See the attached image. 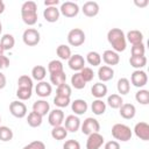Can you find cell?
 <instances>
[{"label": "cell", "mask_w": 149, "mask_h": 149, "mask_svg": "<svg viewBox=\"0 0 149 149\" xmlns=\"http://www.w3.org/2000/svg\"><path fill=\"white\" fill-rule=\"evenodd\" d=\"M107 41L112 45L113 50L115 52H121L126 50L127 47V41H126V35L123 30L120 28H112L107 33Z\"/></svg>", "instance_id": "6da1fadb"}, {"label": "cell", "mask_w": 149, "mask_h": 149, "mask_svg": "<svg viewBox=\"0 0 149 149\" xmlns=\"http://www.w3.org/2000/svg\"><path fill=\"white\" fill-rule=\"evenodd\" d=\"M22 21L28 26H34L37 22V5L35 1H26L21 6Z\"/></svg>", "instance_id": "7a4b0ae2"}, {"label": "cell", "mask_w": 149, "mask_h": 149, "mask_svg": "<svg viewBox=\"0 0 149 149\" xmlns=\"http://www.w3.org/2000/svg\"><path fill=\"white\" fill-rule=\"evenodd\" d=\"M132 129L125 123H115L112 127V136L121 142H127L132 139Z\"/></svg>", "instance_id": "3957f363"}, {"label": "cell", "mask_w": 149, "mask_h": 149, "mask_svg": "<svg viewBox=\"0 0 149 149\" xmlns=\"http://www.w3.org/2000/svg\"><path fill=\"white\" fill-rule=\"evenodd\" d=\"M22 40H23V43L26 45L34 47V45H37L40 43L41 35H40V33H38L37 29H35V28H27L23 31Z\"/></svg>", "instance_id": "277c9868"}, {"label": "cell", "mask_w": 149, "mask_h": 149, "mask_svg": "<svg viewBox=\"0 0 149 149\" xmlns=\"http://www.w3.org/2000/svg\"><path fill=\"white\" fill-rule=\"evenodd\" d=\"M68 42L72 47H79L85 42V33L80 28H73L68 34Z\"/></svg>", "instance_id": "5b68a950"}, {"label": "cell", "mask_w": 149, "mask_h": 149, "mask_svg": "<svg viewBox=\"0 0 149 149\" xmlns=\"http://www.w3.org/2000/svg\"><path fill=\"white\" fill-rule=\"evenodd\" d=\"M80 129H81V133L85 135H90L92 133H99L100 123L94 118H86L80 125Z\"/></svg>", "instance_id": "8992f818"}, {"label": "cell", "mask_w": 149, "mask_h": 149, "mask_svg": "<svg viewBox=\"0 0 149 149\" xmlns=\"http://www.w3.org/2000/svg\"><path fill=\"white\" fill-rule=\"evenodd\" d=\"M59 13L63 14L65 17H74L79 13V6L72 1H65L61 5Z\"/></svg>", "instance_id": "52a82bcc"}, {"label": "cell", "mask_w": 149, "mask_h": 149, "mask_svg": "<svg viewBox=\"0 0 149 149\" xmlns=\"http://www.w3.org/2000/svg\"><path fill=\"white\" fill-rule=\"evenodd\" d=\"M9 112L13 116L22 119L27 115V106L21 100H15L9 104Z\"/></svg>", "instance_id": "ba28073f"}, {"label": "cell", "mask_w": 149, "mask_h": 149, "mask_svg": "<svg viewBox=\"0 0 149 149\" xmlns=\"http://www.w3.org/2000/svg\"><path fill=\"white\" fill-rule=\"evenodd\" d=\"M130 81L135 87H143L148 83V76L143 70H135L130 76Z\"/></svg>", "instance_id": "9c48e42d"}, {"label": "cell", "mask_w": 149, "mask_h": 149, "mask_svg": "<svg viewBox=\"0 0 149 149\" xmlns=\"http://www.w3.org/2000/svg\"><path fill=\"white\" fill-rule=\"evenodd\" d=\"M104 144V136L99 133H92L87 135L86 140V149H100Z\"/></svg>", "instance_id": "30bf717a"}, {"label": "cell", "mask_w": 149, "mask_h": 149, "mask_svg": "<svg viewBox=\"0 0 149 149\" xmlns=\"http://www.w3.org/2000/svg\"><path fill=\"white\" fill-rule=\"evenodd\" d=\"M48 121H49V125H51L52 127L62 126V123L64 122V113H63V111L61 108H55L51 112H49Z\"/></svg>", "instance_id": "8fae6325"}, {"label": "cell", "mask_w": 149, "mask_h": 149, "mask_svg": "<svg viewBox=\"0 0 149 149\" xmlns=\"http://www.w3.org/2000/svg\"><path fill=\"white\" fill-rule=\"evenodd\" d=\"M80 125H81V122H80L79 118L77 115H73V114L68 115L64 120V128L68 130V133L69 132L70 133H76L80 128Z\"/></svg>", "instance_id": "7c38bea8"}, {"label": "cell", "mask_w": 149, "mask_h": 149, "mask_svg": "<svg viewBox=\"0 0 149 149\" xmlns=\"http://www.w3.org/2000/svg\"><path fill=\"white\" fill-rule=\"evenodd\" d=\"M134 133L140 140L148 141L149 140V125L143 121L137 122L134 127Z\"/></svg>", "instance_id": "4fadbf2b"}, {"label": "cell", "mask_w": 149, "mask_h": 149, "mask_svg": "<svg viewBox=\"0 0 149 149\" xmlns=\"http://www.w3.org/2000/svg\"><path fill=\"white\" fill-rule=\"evenodd\" d=\"M68 65L73 71H80L85 66V59H84V57L81 55L76 54V55H72L68 59Z\"/></svg>", "instance_id": "5bb4252c"}, {"label": "cell", "mask_w": 149, "mask_h": 149, "mask_svg": "<svg viewBox=\"0 0 149 149\" xmlns=\"http://www.w3.org/2000/svg\"><path fill=\"white\" fill-rule=\"evenodd\" d=\"M35 92H36V94H37L38 97H41V98H47V97H49V95L51 94V92H52L51 84H49V83H47V81H44V80L38 81L37 85H36V87H35Z\"/></svg>", "instance_id": "9a60e30c"}, {"label": "cell", "mask_w": 149, "mask_h": 149, "mask_svg": "<svg viewBox=\"0 0 149 149\" xmlns=\"http://www.w3.org/2000/svg\"><path fill=\"white\" fill-rule=\"evenodd\" d=\"M81 10H83L85 16L93 17V16L98 15V13H99V5L95 1H87L83 5Z\"/></svg>", "instance_id": "2e32d148"}, {"label": "cell", "mask_w": 149, "mask_h": 149, "mask_svg": "<svg viewBox=\"0 0 149 149\" xmlns=\"http://www.w3.org/2000/svg\"><path fill=\"white\" fill-rule=\"evenodd\" d=\"M102 61L107 64V66L109 65H116L120 62V56L118 52H115L114 50H105L102 54Z\"/></svg>", "instance_id": "e0dca14e"}, {"label": "cell", "mask_w": 149, "mask_h": 149, "mask_svg": "<svg viewBox=\"0 0 149 149\" xmlns=\"http://www.w3.org/2000/svg\"><path fill=\"white\" fill-rule=\"evenodd\" d=\"M49 109H50V105L47 100H37L33 104V112H36L37 114H40L41 116H44L49 113Z\"/></svg>", "instance_id": "ac0fdd59"}, {"label": "cell", "mask_w": 149, "mask_h": 149, "mask_svg": "<svg viewBox=\"0 0 149 149\" xmlns=\"http://www.w3.org/2000/svg\"><path fill=\"white\" fill-rule=\"evenodd\" d=\"M59 15H61V13H59V9L57 7H47L43 12V16H44L45 21H48L50 23L58 21Z\"/></svg>", "instance_id": "d6986e66"}, {"label": "cell", "mask_w": 149, "mask_h": 149, "mask_svg": "<svg viewBox=\"0 0 149 149\" xmlns=\"http://www.w3.org/2000/svg\"><path fill=\"white\" fill-rule=\"evenodd\" d=\"M114 77V70L111 66L107 65H102L99 68L98 70V78L100 79V81H108L111 79H113Z\"/></svg>", "instance_id": "ffe728a7"}, {"label": "cell", "mask_w": 149, "mask_h": 149, "mask_svg": "<svg viewBox=\"0 0 149 149\" xmlns=\"http://www.w3.org/2000/svg\"><path fill=\"white\" fill-rule=\"evenodd\" d=\"M88 106H87V102L83 99H76L71 102V109L74 114L77 115H81L84 113H86Z\"/></svg>", "instance_id": "44dd1931"}, {"label": "cell", "mask_w": 149, "mask_h": 149, "mask_svg": "<svg viewBox=\"0 0 149 149\" xmlns=\"http://www.w3.org/2000/svg\"><path fill=\"white\" fill-rule=\"evenodd\" d=\"M136 114V108L133 104H122L120 107V115L126 119V120H130L135 116Z\"/></svg>", "instance_id": "7402d4cb"}, {"label": "cell", "mask_w": 149, "mask_h": 149, "mask_svg": "<svg viewBox=\"0 0 149 149\" xmlns=\"http://www.w3.org/2000/svg\"><path fill=\"white\" fill-rule=\"evenodd\" d=\"M91 93L97 99H101V98H104L107 94V86L104 83H101V81L95 83L91 87Z\"/></svg>", "instance_id": "603a6c76"}, {"label": "cell", "mask_w": 149, "mask_h": 149, "mask_svg": "<svg viewBox=\"0 0 149 149\" xmlns=\"http://www.w3.org/2000/svg\"><path fill=\"white\" fill-rule=\"evenodd\" d=\"M126 41H128L132 45L143 43V34L140 30H129L126 35Z\"/></svg>", "instance_id": "cb8c5ba5"}, {"label": "cell", "mask_w": 149, "mask_h": 149, "mask_svg": "<svg viewBox=\"0 0 149 149\" xmlns=\"http://www.w3.org/2000/svg\"><path fill=\"white\" fill-rule=\"evenodd\" d=\"M129 64L136 70H141L147 65V57L146 56H130Z\"/></svg>", "instance_id": "d4e9b609"}, {"label": "cell", "mask_w": 149, "mask_h": 149, "mask_svg": "<svg viewBox=\"0 0 149 149\" xmlns=\"http://www.w3.org/2000/svg\"><path fill=\"white\" fill-rule=\"evenodd\" d=\"M47 76V69L43 65H35L31 69V77L37 81H42Z\"/></svg>", "instance_id": "484cf974"}, {"label": "cell", "mask_w": 149, "mask_h": 149, "mask_svg": "<svg viewBox=\"0 0 149 149\" xmlns=\"http://www.w3.org/2000/svg\"><path fill=\"white\" fill-rule=\"evenodd\" d=\"M0 44L3 48V50H12L15 45V38L10 34H5L0 40Z\"/></svg>", "instance_id": "4316f807"}, {"label": "cell", "mask_w": 149, "mask_h": 149, "mask_svg": "<svg viewBox=\"0 0 149 149\" xmlns=\"http://www.w3.org/2000/svg\"><path fill=\"white\" fill-rule=\"evenodd\" d=\"M107 104H108V106H109L111 108L116 109V108H120V107H121V105L123 104V99H122V97H121L120 94L113 93V94L108 95V98H107Z\"/></svg>", "instance_id": "83f0119b"}, {"label": "cell", "mask_w": 149, "mask_h": 149, "mask_svg": "<svg viewBox=\"0 0 149 149\" xmlns=\"http://www.w3.org/2000/svg\"><path fill=\"white\" fill-rule=\"evenodd\" d=\"M116 88H118V92L123 95V94H128L129 91H130V81L127 79V78H120L118 80V84H116Z\"/></svg>", "instance_id": "f1b7e54d"}, {"label": "cell", "mask_w": 149, "mask_h": 149, "mask_svg": "<svg viewBox=\"0 0 149 149\" xmlns=\"http://www.w3.org/2000/svg\"><path fill=\"white\" fill-rule=\"evenodd\" d=\"M91 109L95 115H101L106 112V102H104L101 99H95L91 105Z\"/></svg>", "instance_id": "f546056e"}, {"label": "cell", "mask_w": 149, "mask_h": 149, "mask_svg": "<svg viewBox=\"0 0 149 149\" xmlns=\"http://www.w3.org/2000/svg\"><path fill=\"white\" fill-rule=\"evenodd\" d=\"M42 118L40 114H37L36 112H30L27 116V123L33 127V128H36V127H40L42 125Z\"/></svg>", "instance_id": "4dcf8cb0"}, {"label": "cell", "mask_w": 149, "mask_h": 149, "mask_svg": "<svg viewBox=\"0 0 149 149\" xmlns=\"http://www.w3.org/2000/svg\"><path fill=\"white\" fill-rule=\"evenodd\" d=\"M68 136V130L63 127V126H57V127H52L51 130V137L54 140L57 141H62Z\"/></svg>", "instance_id": "1f68e13d"}, {"label": "cell", "mask_w": 149, "mask_h": 149, "mask_svg": "<svg viewBox=\"0 0 149 149\" xmlns=\"http://www.w3.org/2000/svg\"><path fill=\"white\" fill-rule=\"evenodd\" d=\"M56 54H57V56H58L61 59H64V61H68V59L72 56L71 49H70V47H68L66 44H59V45L57 47V49H56Z\"/></svg>", "instance_id": "d6a6232c"}, {"label": "cell", "mask_w": 149, "mask_h": 149, "mask_svg": "<svg viewBox=\"0 0 149 149\" xmlns=\"http://www.w3.org/2000/svg\"><path fill=\"white\" fill-rule=\"evenodd\" d=\"M50 81L55 86H59L62 84H65V81H66V74H65V72L64 71H61V72L51 73L50 74Z\"/></svg>", "instance_id": "836d02e7"}, {"label": "cell", "mask_w": 149, "mask_h": 149, "mask_svg": "<svg viewBox=\"0 0 149 149\" xmlns=\"http://www.w3.org/2000/svg\"><path fill=\"white\" fill-rule=\"evenodd\" d=\"M135 99L141 105H148L149 104V91L141 88L135 93Z\"/></svg>", "instance_id": "e575fe53"}, {"label": "cell", "mask_w": 149, "mask_h": 149, "mask_svg": "<svg viewBox=\"0 0 149 149\" xmlns=\"http://www.w3.org/2000/svg\"><path fill=\"white\" fill-rule=\"evenodd\" d=\"M86 61L92 66H98L101 63V56L97 51H90L86 55Z\"/></svg>", "instance_id": "d590c367"}, {"label": "cell", "mask_w": 149, "mask_h": 149, "mask_svg": "<svg viewBox=\"0 0 149 149\" xmlns=\"http://www.w3.org/2000/svg\"><path fill=\"white\" fill-rule=\"evenodd\" d=\"M71 85H72L74 88H77V90H81V88H84V87L86 86V83H85L84 79L81 78L80 73H79V72H76V73L72 74V77H71Z\"/></svg>", "instance_id": "8d00e7d4"}, {"label": "cell", "mask_w": 149, "mask_h": 149, "mask_svg": "<svg viewBox=\"0 0 149 149\" xmlns=\"http://www.w3.org/2000/svg\"><path fill=\"white\" fill-rule=\"evenodd\" d=\"M13 130L7 126H0V141L8 142L13 139Z\"/></svg>", "instance_id": "74e56055"}, {"label": "cell", "mask_w": 149, "mask_h": 149, "mask_svg": "<svg viewBox=\"0 0 149 149\" xmlns=\"http://www.w3.org/2000/svg\"><path fill=\"white\" fill-rule=\"evenodd\" d=\"M48 71L49 73H56V72H61L63 71V63L58 59H52L48 63Z\"/></svg>", "instance_id": "f35d334b"}, {"label": "cell", "mask_w": 149, "mask_h": 149, "mask_svg": "<svg viewBox=\"0 0 149 149\" xmlns=\"http://www.w3.org/2000/svg\"><path fill=\"white\" fill-rule=\"evenodd\" d=\"M33 78H30L27 74H22L17 79V86L23 88H33Z\"/></svg>", "instance_id": "ab89813d"}, {"label": "cell", "mask_w": 149, "mask_h": 149, "mask_svg": "<svg viewBox=\"0 0 149 149\" xmlns=\"http://www.w3.org/2000/svg\"><path fill=\"white\" fill-rule=\"evenodd\" d=\"M71 93H72V91H71V86L70 85H68L66 83L65 84H62V85H59V86H57V88H56V95H61V97H71Z\"/></svg>", "instance_id": "60d3db41"}, {"label": "cell", "mask_w": 149, "mask_h": 149, "mask_svg": "<svg viewBox=\"0 0 149 149\" xmlns=\"http://www.w3.org/2000/svg\"><path fill=\"white\" fill-rule=\"evenodd\" d=\"M31 90L33 88H23V87H17L16 91V97L19 98V100H28L31 98Z\"/></svg>", "instance_id": "b9f144b4"}, {"label": "cell", "mask_w": 149, "mask_h": 149, "mask_svg": "<svg viewBox=\"0 0 149 149\" xmlns=\"http://www.w3.org/2000/svg\"><path fill=\"white\" fill-rule=\"evenodd\" d=\"M79 73H80V76H81V78L84 79L85 83L91 81V80L93 79V77H94L93 70H92L91 68H88V66H84V68L79 71Z\"/></svg>", "instance_id": "7bdbcfd3"}, {"label": "cell", "mask_w": 149, "mask_h": 149, "mask_svg": "<svg viewBox=\"0 0 149 149\" xmlns=\"http://www.w3.org/2000/svg\"><path fill=\"white\" fill-rule=\"evenodd\" d=\"M71 100L69 97H61V95H56L54 98V104L59 107V108H63V107H68L70 105Z\"/></svg>", "instance_id": "ee69618b"}, {"label": "cell", "mask_w": 149, "mask_h": 149, "mask_svg": "<svg viewBox=\"0 0 149 149\" xmlns=\"http://www.w3.org/2000/svg\"><path fill=\"white\" fill-rule=\"evenodd\" d=\"M130 52H132V56H144L146 47H144V44H143V43L134 44V45H132Z\"/></svg>", "instance_id": "f6af8a7d"}, {"label": "cell", "mask_w": 149, "mask_h": 149, "mask_svg": "<svg viewBox=\"0 0 149 149\" xmlns=\"http://www.w3.org/2000/svg\"><path fill=\"white\" fill-rule=\"evenodd\" d=\"M22 149H45V144L42 141H33L30 143H28L27 146H24Z\"/></svg>", "instance_id": "bcb514c9"}, {"label": "cell", "mask_w": 149, "mask_h": 149, "mask_svg": "<svg viewBox=\"0 0 149 149\" xmlns=\"http://www.w3.org/2000/svg\"><path fill=\"white\" fill-rule=\"evenodd\" d=\"M63 149H80V143L77 140H68L63 144Z\"/></svg>", "instance_id": "7dc6e473"}, {"label": "cell", "mask_w": 149, "mask_h": 149, "mask_svg": "<svg viewBox=\"0 0 149 149\" xmlns=\"http://www.w3.org/2000/svg\"><path fill=\"white\" fill-rule=\"evenodd\" d=\"M104 149H120V144H119L118 141L112 140V141H108V142L105 143Z\"/></svg>", "instance_id": "c3c4849f"}, {"label": "cell", "mask_w": 149, "mask_h": 149, "mask_svg": "<svg viewBox=\"0 0 149 149\" xmlns=\"http://www.w3.org/2000/svg\"><path fill=\"white\" fill-rule=\"evenodd\" d=\"M8 65H9V58L5 55L0 56V70L8 68Z\"/></svg>", "instance_id": "681fc988"}, {"label": "cell", "mask_w": 149, "mask_h": 149, "mask_svg": "<svg viewBox=\"0 0 149 149\" xmlns=\"http://www.w3.org/2000/svg\"><path fill=\"white\" fill-rule=\"evenodd\" d=\"M58 3H59V0H45L44 1V5L47 7H56Z\"/></svg>", "instance_id": "f907efd6"}, {"label": "cell", "mask_w": 149, "mask_h": 149, "mask_svg": "<svg viewBox=\"0 0 149 149\" xmlns=\"http://www.w3.org/2000/svg\"><path fill=\"white\" fill-rule=\"evenodd\" d=\"M6 84H7L6 76H5L2 72H0V90H2V88L6 86Z\"/></svg>", "instance_id": "816d5d0a"}, {"label": "cell", "mask_w": 149, "mask_h": 149, "mask_svg": "<svg viewBox=\"0 0 149 149\" xmlns=\"http://www.w3.org/2000/svg\"><path fill=\"white\" fill-rule=\"evenodd\" d=\"M134 3H135L137 7H146V6L149 3V1H148V0H143V1H137V0H135Z\"/></svg>", "instance_id": "f5cc1de1"}, {"label": "cell", "mask_w": 149, "mask_h": 149, "mask_svg": "<svg viewBox=\"0 0 149 149\" xmlns=\"http://www.w3.org/2000/svg\"><path fill=\"white\" fill-rule=\"evenodd\" d=\"M5 12V3L2 0H0V14H2Z\"/></svg>", "instance_id": "db71d44e"}, {"label": "cell", "mask_w": 149, "mask_h": 149, "mask_svg": "<svg viewBox=\"0 0 149 149\" xmlns=\"http://www.w3.org/2000/svg\"><path fill=\"white\" fill-rule=\"evenodd\" d=\"M3 52H5V50H3V48L1 47V44H0V56H2L3 55Z\"/></svg>", "instance_id": "11a10c76"}, {"label": "cell", "mask_w": 149, "mask_h": 149, "mask_svg": "<svg viewBox=\"0 0 149 149\" xmlns=\"http://www.w3.org/2000/svg\"><path fill=\"white\" fill-rule=\"evenodd\" d=\"M1 31H2V24H1V22H0V34H1Z\"/></svg>", "instance_id": "9f6ffc18"}, {"label": "cell", "mask_w": 149, "mask_h": 149, "mask_svg": "<svg viewBox=\"0 0 149 149\" xmlns=\"http://www.w3.org/2000/svg\"><path fill=\"white\" fill-rule=\"evenodd\" d=\"M0 122H1V116H0Z\"/></svg>", "instance_id": "6f0895ef"}]
</instances>
